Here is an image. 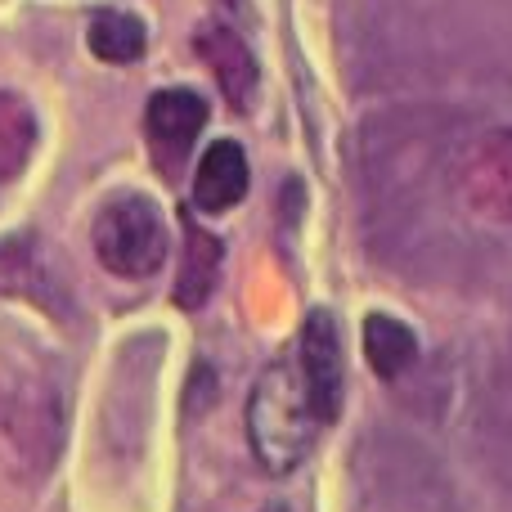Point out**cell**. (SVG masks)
I'll list each match as a JSON object with an SVG mask.
<instances>
[{"label": "cell", "mask_w": 512, "mask_h": 512, "mask_svg": "<svg viewBox=\"0 0 512 512\" xmlns=\"http://www.w3.org/2000/svg\"><path fill=\"white\" fill-rule=\"evenodd\" d=\"M315 432H319V418L297 378V364L288 360L270 364L248 396V441H252L256 463L265 472H274V477H288L310 454Z\"/></svg>", "instance_id": "1"}, {"label": "cell", "mask_w": 512, "mask_h": 512, "mask_svg": "<svg viewBox=\"0 0 512 512\" xmlns=\"http://www.w3.org/2000/svg\"><path fill=\"white\" fill-rule=\"evenodd\" d=\"M95 256L117 279H149L167 256V221L144 194H117L95 216Z\"/></svg>", "instance_id": "2"}, {"label": "cell", "mask_w": 512, "mask_h": 512, "mask_svg": "<svg viewBox=\"0 0 512 512\" xmlns=\"http://www.w3.org/2000/svg\"><path fill=\"white\" fill-rule=\"evenodd\" d=\"M297 378L315 409L319 427L342 414V337L328 310H310L297 342Z\"/></svg>", "instance_id": "3"}, {"label": "cell", "mask_w": 512, "mask_h": 512, "mask_svg": "<svg viewBox=\"0 0 512 512\" xmlns=\"http://www.w3.org/2000/svg\"><path fill=\"white\" fill-rule=\"evenodd\" d=\"M207 126V99L198 90H158L144 108V135H149V149H153V162L158 171L176 176L185 167V158L194 153L198 135Z\"/></svg>", "instance_id": "4"}, {"label": "cell", "mask_w": 512, "mask_h": 512, "mask_svg": "<svg viewBox=\"0 0 512 512\" xmlns=\"http://www.w3.org/2000/svg\"><path fill=\"white\" fill-rule=\"evenodd\" d=\"M463 198L486 221H512V131H490L463 158Z\"/></svg>", "instance_id": "5"}, {"label": "cell", "mask_w": 512, "mask_h": 512, "mask_svg": "<svg viewBox=\"0 0 512 512\" xmlns=\"http://www.w3.org/2000/svg\"><path fill=\"white\" fill-rule=\"evenodd\" d=\"M194 54L212 68L216 86L230 99V108L248 113L256 99V59H252L248 41L239 32H230V27H203L194 36Z\"/></svg>", "instance_id": "6"}, {"label": "cell", "mask_w": 512, "mask_h": 512, "mask_svg": "<svg viewBox=\"0 0 512 512\" xmlns=\"http://www.w3.org/2000/svg\"><path fill=\"white\" fill-rule=\"evenodd\" d=\"M248 180H252L248 153H243L239 144H234V140L207 144V153L198 158V171H194V203H198V212H207V216L230 212L234 203H243Z\"/></svg>", "instance_id": "7"}, {"label": "cell", "mask_w": 512, "mask_h": 512, "mask_svg": "<svg viewBox=\"0 0 512 512\" xmlns=\"http://www.w3.org/2000/svg\"><path fill=\"white\" fill-rule=\"evenodd\" d=\"M216 270H221V243L194 221H185V256H180V279H176V301L185 310H198L216 288Z\"/></svg>", "instance_id": "8"}, {"label": "cell", "mask_w": 512, "mask_h": 512, "mask_svg": "<svg viewBox=\"0 0 512 512\" xmlns=\"http://www.w3.org/2000/svg\"><path fill=\"white\" fill-rule=\"evenodd\" d=\"M364 355L378 378H400L418 360V337L396 315H369L364 319Z\"/></svg>", "instance_id": "9"}, {"label": "cell", "mask_w": 512, "mask_h": 512, "mask_svg": "<svg viewBox=\"0 0 512 512\" xmlns=\"http://www.w3.org/2000/svg\"><path fill=\"white\" fill-rule=\"evenodd\" d=\"M144 23L126 9H99L86 27V45L104 63H135L144 54Z\"/></svg>", "instance_id": "10"}, {"label": "cell", "mask_w": 512, "mask_h": 512, "mask_svg": "<svg viewBox=\"0 0 512 512\" xmlns=\"http://www.w3.org/2000/svg\"><path fill=\"white\" fill-rule=\"evenodd\" d=\"M32 149H36V113L27 108V99L0 90V185L27 167Z\"/></svg>", "instance_id": "11"}]
</instances>
